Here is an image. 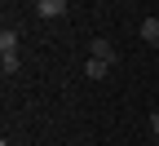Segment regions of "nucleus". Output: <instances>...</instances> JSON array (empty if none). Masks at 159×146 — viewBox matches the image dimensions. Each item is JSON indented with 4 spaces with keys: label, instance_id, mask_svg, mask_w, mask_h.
Returning <instances> with one entry per match:
<instances>
[{
    "label": "nucleus",
    "instance_id": "f257e3e1",
    "mask_svg": "<svg viewBox=\"0 0 159 146\" xmlns=\"http://www.w3.org/2000/svg\"><path fill=\"white\" fill-rule=\"evenodd\" d=\"M89 58H102V62L115 67V45H111L106 35H97V40H89Z\"/></svg>",
    "mask_w": 159,
    "mask_h": 146
},
{
    "label": "nucleus",
    "instance_id": "f03ea898",
    "mask_svg": "<svg viewBox=\"0 0 159 146\" xmlns=\"http://www.w3.org/2000/svg\"><path fill=\"white\" fill-rule=\"evenodd\" d=\"M18 45H22V35H18L13 27H5V31H0V58H9V53H18Z\"/></svg>",
    "mask_w": 159,
    "mask_h": 146
},
{
    "label": "nucleus",
    "instance_id": "7ed1b4c3",
    "mask_svg": "<svg viewBox=\"0 0 159 146\" xmlns=\"http://www.w3.org/2000/svg\"><path fill=\"white\" fill-rule=\"evenodd\" d=\"M35 13H40V18H62V13H66V0H40Z\"/></svg>",
    "mask_w": 159,
    "mask_h": 146
},
{
    "label": "nucleus",
    "instance_id": "20e7f679",
    "mask_svg": "<svg viewBox=\"0 0 159 146\" xmlns=\"http://www.w3.org/2000/svg\"><path fill=\"white\" fill-rule=\"evenodd\" d=\"M84 75H89V80H106V75H111V62L89 58V62H84Z\"/></svg>",
    "mask_w": 159,
    "mask_h": 146
},
{
    "label": "nucleus",
    "instance_id": "39448f33",
    "mask_svg": "<svg viewBox=\"0 0 159 146\" xmlns=\"http://www.w3.org/2000/svg\"><path fill=\"white\" fill-rule=\"evenodd\" d=\"M142 40L150 49H159V18H146V22H142Z\"/></svg>",
    "mask_w": 159,
    "mask_h": 146
},
{
    "label": "nucleus",
    "instance_id": "423d86ee",
    "mask_svg": "<svg viewBox=\"0 0 159 146\" xmlns=\"http://www.w3.org/2000/svg\"><path fill=\"white\" fill-rule=\"evenodd\" d=\"M0 71H5V75H13V71H18V53H9V58H0Z\"/></svg>",
    "mask_w": 159,
    "mask_h": 146
},
{
    "label": "nucleus",
    "instance_id": "0eeeda50",
    "mask_svg": "<svg viewBox=\"0 0 159 146\" xmlns=\"http://www.w3.org/2000/svg\"><path fill=\"white\" fill-rule=\"evenodd\" d=\"M155 146H159V133H155Z\"/></svg>",
    "mask_w": 159,
    "mask_h": 146
},
{
    "label": "nucleus",
    "instance_id": "6e6552de",
    "mask_svg": "<svg viewBox=\"0 0 159 146\" xmlns=\"http://www.w3.org/2000/svg\"><path fill=\"white\" fill-rule=\"evenodd\" d=\"M5 146H9V142H5Z\"/></svg>",
    "mask_w": 159,
    "mask_h": 146
}]
</instances>
